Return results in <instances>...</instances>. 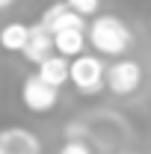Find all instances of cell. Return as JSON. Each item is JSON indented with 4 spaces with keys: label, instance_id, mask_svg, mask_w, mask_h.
Returning a JSON list of instances; mask_svg holds the SVG:
<instances>
[{
    "label": "cell",
    "instance_id": "obj_1",
    "mask_svg": "<svg viewBox=\"0 0 151 154\" xmlns=\"http://www.w3.org/2000/svg\"><path fill=\"white\" fill-rule=\"evenodd\" d=\"M89 45L98 54L122 57L133 45V33L122 18H116V15H98L92 21V27H89Z\"/></svg>",
    "mask_w": 151,
    "mask_h": 154
},
{
    "label": "cell",
    "instance_id": "obj_2",
    "mask_svg": "<svg viewBox=\"0 0 151 154\" xmlns=\"http://www.w3.org/2000/svg\"><path fill=\"white\" fill-rule=\"evenodd\" d=\"M21 101L33 113H51L59 101V89L51 86V83H45L39 74H33V77H27L24 86H21Z\"/></svg>",
    "mask_w": 151,
    "mask_h": 154
},
{
    "label": "cell",
    "instance_id": "obj_3",
    "mask_svg": "<svg viewBox=\"0 0 151 154\" xmlns=\"http://www.w3.org/2000/svg\"><path fill=\"white\" fill-rule=\"evenodd\" d=\"M104 80H107L104 62L98 57H89V54L74 57V62H71V83H74L80 92H95V89H101Z\"/></svg>",
    "mask_w": 151,
    "mask_h": 154
},
{
    "label": "cell",
    "instance_id": "obj_4",
    "mask_svg": "<svg viewBox=\"0 0 151 154\" xmlns=\"http://www.w3.org/2000/svg\"><path fill=\"white\" fill-rule=\"evenodd\" d=\"M139 80H142V68L133 59H119L107 71V86L116 95H133L139 89Z\"/></svg>",
    "mask_w": 151,
    "mask_h": 154
},
{
    "label": "cell",
    "instance_id": "obj_5",
    "mask_svg": "<svg viewBox=\"0 0 151 154\" xmlns=\"http://www.w3.org/2000/svg\"><path fill=\"white\" fill-rule=\"evenodd\" d=\"M0 154H42V142L27 128H3L0 131Z\"/></svg>",
    "mask_w": 151,
    "mask_h": 154
},
{
    "label": "cell",
    "instance_id": "obj_6",
    "mask_svg": "<svg viewBox=\"0 0 151 154\" xmlns=\"http://www.w3.org/2000/svg\"><path fill=\"white\" fill-rule=\"evenodd\" d=\"M39 24H45L51 33L71 30V27H80V30H83V15H77L74 9H68V3L62 0V3H54V6H48V9L42 12V21H39Z\"/></svg>",
    "mask_w": 151,
    "mask_h": 154
},
{
    "label": "cell",
    "instance_id": "obj_7",
    "mask_svg": "<svg viewBox=\"0 0 151 154\" xmlns=\"http://www.w3.org/2000/svg\"><path fill=\"white\" fill-rule=\"evenodd\" d=\"M51 51H54V33L45 27V24H36V27H30V38H27V48H24V57L30 59V62H42V59L51 57Z\"/></svg>",
    "mask_w": 151,
    "mask_h": 154
},
{
    "label": "cell",
    "instance_id": "obj_8",
    "mask_svg": "<svg viewBox=\"0 0 151 154\" xmlns=\"http://www.w3.org/2000/svg\"><path fill=\"white\" fill-rule=\"evenodd\" d=\"M39 77H42L45 83L57 86V89L62 83H68V80H71V62H68V57L51 54L48 59H42V62H39Z\"/></svg>",
    "mask_w": 151,
    "mask_h": 154
},
{
    "label": "cell",
    "instance_id": "obj_9",
    "mask_svg": "<svg viewBox=\"0 0 151 154\" xmlns=\"http://www.w3.org/2000/svg\"><path fill=\"white\" fill-rule=\"evenodd\" d=\"M86 48V33L80 27H71V30H59L54 33V51L62 54V57H80Z\"/></svg>",
    "mask_w": 151,
    "mask_h": 154
},
{
    "label": "cell",
    "instance_id": "obj_10",
    "mask_svg": "<svg viewBox=\"0 0 151 154\" xmlns=\"http://www.w3.org/2000/svg\"><path fill=\"white\" fill-rule=\"evenodd\" d=\"M27 38H30V27L21 24V21H12L0 30V48L9 51V54H24Z\"/></svg>",
    "mask_w": 151,
    "mask_h": 154
},
{
    "label": "cell",
    "instance_id": "obj_11",
    "mask_svg": "<svg viewBox=\"0 0 151 154\" xmlns=\"http://www.w3.org/2000/svg\"><path fill=\"white\" fill-rule=\"evenodd\" d=\"M68 3V9H74L77 15H95L98 12V6H101V0H65Z\"/></svg>",
    "mask_w": 151,
    "mask_h": 154
},
{
    "label": "cell",
    "instance_id": "obj_12",
    "mask_svg": "<svg viewBox=\"0 0 151 154\" xmlns=\"http://www.w3.org/2000/svg\"><path fill=\"white\" fill-rule=\"evenodd\" d=\"M59 154H92V151H89V145H83L80 139H71V142L62 145V151H59Z\"/></svg>",
    "mask_w": 151,
    "mask_h": 154
},
{
    "label": "cell",
    "instance_id": "obj_13",
    "mask_svg": "<svg viewBox=\"0 0 151 154\" xmlns=\"http://www.w3.org/2000/svg\"><path fill=\"white\" fill-rule=\"evenodd\" d=\"M12 3H15V0H0V9H9Z\"/></svg>",
    "mask_w": 151,
    "mask_h": 154
},
{
    "label": "cell",
    "instance_id": "obj_14",
    "mask_svg": "<svg viewBox=\"0 0 151 154\" xmlns=\"http://www.w3.org/2000/svg\"><path fill=\"white\" fill-rule=\"evenodd\" d=\"M131 154H136V151H131Z\"/></svg>",
    "mask_w": 151,
    "mask_h": 154
}]
</instances>
